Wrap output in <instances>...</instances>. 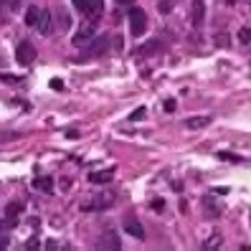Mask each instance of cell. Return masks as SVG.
<instances>
[{
  "label": "cell",
  "instance_id": "1",
  "mask_svg": "<svg viewBox=\"0 0 251 251\" xmlns=\"http://www.w3.org/2000/svg\"><path fill=\"white\" fill-rule=\"evenodd\" d=\"M109 51V36H94L89 43H86V51L79 56L76 61H89V59H99V56H104Z\"/></svg>",
  "mask_w": 251,
  "mask_h": 251
},
{
  "label": "cell",
  "instance_id": "2",
  "mask_svg": "<svg viewBox=\"0 0 251 251\" xmlns=\"http://www.w3.org/2000/svg\"><path fill=\"white\" fill-rule=\"evenodd\" d=\"M97 36V18H91L89 23H84V26H79V31H76V36L71 38L74 41V46H86L91 38Z\"/></svg>",
  "mask_w": 251,
  "mask_h": 251
},
{
  "label": "cell",
  "instance_id": "3",
  "mask_svg": "<svg viewBox=\"0 0 251 251\" xmlns=\"http://www.w3.org/2000/svg\"><path fill=\"white\" fill-rule=\"evenodd\" d=\"M127 18H130V31H132V36H142L145 28H147V16H145V10H142V8H132Z\"/></svg>",
  "mask_w": 251,
  "mask_h": 251
},
{
  "label": "cell",
  "instance_id": "4",
  "mask_svg": "<svg viewBox=\"0 0 251 251\" xmlns=\"http://www.w3.org/2000/svg\"><path fill=\"white\" fill-rule=\"evenodd\" d=\"M71 3L79 8V13H84L89 18H99L101 8H104V0H71Z\"/></svg>",
  "mask_w": 251,
  "mask_h": 251
},
{
  "label": "cell",
  "instance_id": "5",
  "mask_svg": "<svg viewBox=\"0 0 251 251\" xmlns=\"http://www.w3.org/2000/svg\"><path fill=\"white\" fill-rule=\"evenodd\" d=\"M16 59H18V64H23V66H31L33 59H36V46H33L31 41H20L18 49H16Z\"/></svg>",
  "mask_w": 251,
  "mask_h": 251
},
{
  "label": "cell",
  "instance_id": "6",
  "mask_svg": "<svg viewBox=\"0 0 251 251\" xmlns=\"http://www.w3.org/2000/svg\"><path fill=\"white\" fill-rule=\"evenodd\" d=\"M114 205V193H101V196L91 198V203H84V211H104Z\"/></svg>",
  "mask_w": 251,
  "mask_h": 251
},
{
  "label": "cell",
  "instance_id": "7",
  "mask_svg": "<svg viewBox=\"0 0 251 251\" xmlns=\"http://www.w3.org/2000/svg\"><path fill=\"white\" fill-rule=\"evenodd\" d=\"M26 211V203H20V201H10L8 205H5V221H8V226H16L18 223V216Z\"/></svg>",
  "mask_w": 251,
  "mask_h": 251
},
{
  "label": "cell",
  "instance_id": "8",
  "mask_svg": "<svg viewBox=\"0 0 251 251\" xmlns=\"http://www.w3.org/2000/svg\"><path fill=\"white\" fill-rule=\"evenodd\" d=\"M99 249H119V236L117 234H114V231H104V234H101L99 236V244H97Z\"/></svg>",
  "mask_w": 251,
  "mask_h": 251
},
{
  "label": "cell",
  "instance_id": "9",
  "mask_svg": "<svg viewBox=\"0 0 251 251\" xmlns=\"http://www.w3.org/2000/svg\"><path fill=\"white\" fill-rule=\"evenodd\" d=\"M205 18V3L203 0H193V8H190V23L193 26H201Z\"/></svg>",
  "mask_w": 251,
  "mask_h": 251
},
{
  "label": "cell",
  "instance_id": "10",
  "mask_svg": "<svg viewBox=\"0 0 251 251\" xmlns=\"http://www.w3.org/2000/svg\"><path fill=\"white\" fill-rule=\"evenodd\" d=\"M114 178V170L107 167V170H97V173H89V183H94V185H104Z\"/></svg>",
  "mask_w": 251,
  "mask_h": 251
},
{
  "label": "cell",
  "instance_id": "11",
  "mask_svg": "<svg viewBox=\"0 0 251 251\" xmlns=\"http://www.w3.org/2000/svg\"><path fill=\"white\" fill-rule=\"evenodd\" d=\"M124 231H127L130 236H134V238H140V241H142V238H145V228H142L140 223H137L134 218H130V221H124Z\"/></svg>",
  "mask_w": 251,
  "mask_h": 251
},
{
  "label": "cell",
  "instance_id": "12",
  "mask_svg": "<svg viewBox=\"0 0 251 251\" xmlns=\"http://www.w3.org/2000/svg\"><path fill=\"white\" fill-rule=\"evenodd\" d=\"M36 26H38V31L43 33V36H49V33H51V13H49V10H41Z\"/></svg>",
  "mask_w": 251,
  "mask_h": 251
},
{
  "label": "cell",
  "instance_id": "13",
  "mask_svg": "<svg viewBox=\"0 0 251 251\" xmlns=\"http://www.w3.org/2000/svg\"><path fill=\"white\" fill-rule=\"evenodd\" d=\"M203 208H205V213H208L211 218L221 216V203H218V201H213L211 196H208V198H203Z\"/></svg>",
  "mask_w": 251,
  "mask_h": 251
},
{
  "label": "cell",
  "instance_id": "14",
  "mask_svg": "<svg viewBox=\"0 0 251 251\" xmlns=\"http://www.w3.org/2000/svg\"><path fill=\"white\" fill-rule=\"evenodd\" d=\"M33 188L41 193H53V180L51 178H36L33 180Z\"/></svg>",
  "mask_w": 251,
  "mask_h": 251
},
{
  "label": "cell",
  "instance_id": "15",
  "mask_svg": "<svg viewBox=\"0 0 251 251\" xmlns=\"http://www.w3.org/2000/svg\"><path fill=\"white\" fill-rule=\"evenodd\" d=\"M160 49H163V43H160V41H150V43H145V46L137 49V56H150V53H155Z\"/></svg>",
  "mask_w": 251,
  "mask_h": 251
},
{
  "label": "cell",
  "instance_id": "16",
  "mask_svg": "<svg viewBox=\"0 0 251 251\" xmlns=\"http://www.w3.org/2000/svg\"><path fill=\"white\" fill-rule=\"evenodd\" d=\"M38 16H41V10L36 8V5H31L28 10H26V26H36V23H38Z\"/></svg>",
  "mask_w": 251,
  "mask_h": 251
},
{
  "label": "cell",
  "instance_id": "17",
  "mask_svg": "<svg viewBox=\"0 0 251 251\" xmlns=\"http://www.w3.org/2000/svg\"><path fill=\"white\" fill-rule=\"evenodd\" d=\"M205 124H208V117H190V119H185L188 130H198V127H205Z\"/></svg>",
  "mask_w": 251,
  "mask_h": 251
},
{
  "label": "cell",
  "instance_id": "18",
  "mask_svg": "<svg viewBox=\"0 0 251 251\" xmlns=\"http://www.w3.org/2000/svg\"><path fill=\"white\" fill-rule=\"evenodd\" d=\"M221 244H223V238H221L218 234H213V236L208 238V241H205V244H203V249H205V251H208V249H218Z\"/></svg>",
  "mask_w": 251,
  "mask_h": 251
},
{
  "label": "cell",
  "instance_id": "19",
  "mask_svg": "<svg viewBox=\"0 0 251 251\" xmlns=\"http://www.w3.org/2000/svg\"><path fill=\"white\" fill-rule=\"evenodd\" d=\"M218 160H228V163H241L238 155H231V152H218Z\"/></svg>",
  "mask_w": 251,
  "mask_h": 251
},
{
  "label": "cell",
  "instance_id": "20",
  "mask_svg": "<svg viewBox=\"0 0 251 251\" xmlns=\"http://www.w3.org/2000/svg\"><path fill=\"white\" fill-rule=\"evenodd\" d=\"M249 36H251L249 28H241V31H238V38H241V43H244V46H249V41H251Z\"/></svg>",
  "mask_w": 251,
  "mask_h": 251
},
{
  "label": "cell",
  "instance_id": "21",
  "mask_svg": "<svg viewBox=\"0 0 251 251\" xmlns=\"http://www.w3.org/2000/svg\"><path fill=\"white\" fill-rule=\"evenodd\" d=\"M142 117H145V107H140V109H134L130 119H134V122H137V119H142Z\"/></svg>",
  "mask_w": 251,
  "mask_h": 251
},
{
  "label": "cell",
  "instance_id": "22",
  "mask_svg": "<svg viewBox=\"0 0 251 251\" xmlns=\"http://www.w3.org/2000/svg\"><path fill=\"white\" fill-rule=\"evenodd\" d=\"M0 79H3L5 84H16V82H18V79H16V76H10V74H0Z\"/></svg>",
  "mask_w": 251,
  "mask_h": 251
},
{
  "label": "cell",
  "instance_id": "23",
  "mask_svg": "<svg viewBox=\"0 0 251 251\" xmlns=\"http://www.w3.org/2000/svg\"><path fill=\"white\" fill-rule=\"evenodd\" d=\"M165 112H175V101H173V99L165 101Z\"/></svg>",
  "mask_w": 251,
  "mask_h": 251
},
{
  "label": "cell",
  "instance_id": "24",
  "mask_svg": "<svg viewBox=\"0 0 251 251\" xmlns=\"http://www.w3.org/2000/svg\"><path fill=\"white\" fill-rule=\"evenodd\" d=\"M51 89H64V82H61V79H53V82H51Z\"/></svg>",
  "mask_w": 251,
  "mask_h": 251
},
{
  "label": "cell",
  "instance_id": "25",
  "mask_svg": "<svg viewBox=\"0 0 251 251\" xmlns=\"http://www.w3.org/2000/svg\"><path fill=\"white\" fill-rule=\"evenodd\" d=\"M163 208H165L163 201H155V203H152V211H163Z\"/></svg>",
  "mask_w": 251,
  "mask_h": 251
},
{
  "label": "cell",
  "instance_id": "26",
  "mask_svg": "<svg viewBox=\"0 0 251 251\" xmlns=\"http://www.w3.org/2000/svg\"><path fill=\"white\" fill-rule=\"evenodd\" d=\"M38 246V238H28V244H26V249H36Z\"/></svg>",
  "mask_w": 251,
  "mask_h": 251
},
{
  "label": "cell",
  "instance_id": "27",
  "mask_svg": "<svg viewBox=\"0 0 251 251\" xmlns=\"http://www.w3.org/2000/svg\"><path fill=\"white\" fill-rule=\"evenodd\" d=\"M3 3H5L8 8H18V3H20V0H3Z\"/></svg>",
  "mask_w": 251,
  "mask_h": 251
},
{
  "label": "cell",
  "instance_id": "28",
  "mask_svg": "<svg viewBox=\"0 0 251 251\" xmlns=\"http://www.w3.org/2000/svg\"><path fill=\"white\" fill-rule=\"evenodd\" d=\"M117 5H132V0H117Z\"/></svg>",
  "mask_w": 251,
  "mask_h": 251
},
{
  "label": "cell",
  "instance_id": "29",
  "mask_svg": "<svg viewBox=\"0 0 251 251\" xmlns=\"http://www.w3.org/2000/svg\"><path fill=\"white\" fill-rule=\"evenodd\" d=\"M5 246H8V238L3 236V238H0V249H5Z\"/></svg>",
  "mask_w": 251,
  "mask_h": 251
}]
</instances>
